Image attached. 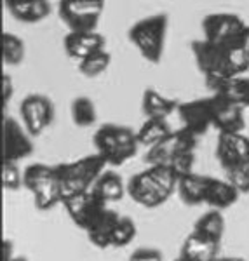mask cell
I'll return each mask as SVG.
<instances>
[{
    "label": "cell",
    "instance_id": "obj_6",
    "mask_svg": "<svg viewBox=\"0 0 249 261\" xmlns=\"http://www.w3.org/2000/svg\"><path fill=\"white\" fill-rule=\"evenodd\" d=\"M105 0H60L58 16L70 32H96Z\"/></svg>",
    "mask_w": 249,
    "mask_h": 261
},
{
    "label": "cell",
    "instance_id": "obj_14",
    "mask_svg": "<svg viewBox=\"0 0 249 261\" xmlns=\"http://www.w3.org/2000/svg\"><path fill=\"white\" fill-rule=\"evenodd\" d=\"M178 115L183 129L192 133L193 136H202L213 127V108L209 98H197L187 103H180Z\"/></svg>",
    "mask_w": 249,
    "mask_h": 261
},
{
    "label": "cell",
    "instance_id": "obj_28",
    "mask_svg": "<svg viewBox=\"0 0 249 261\" xmlns=\"http://www.w3.org/2000/svg\"><path fill=\"white\" fill-rule=\"evenodd\" d=\"M70 115H71V122L77 127H91V125H94L96 119H98L94 101L87 98V96H77V98H73L70 105Z\"/></svg>",
    "mask_w": 249,
    "mask_h": 261
},
{
    "label": "cell",
    "instance_id": "obj_1",
    "mask_svg": "<svg viewBox=\"0 0 249 261\" xmlns=\"http://www.w3.org/2000/svg\"><path fill=\"white\" fill-rule=\"evenodd\" d=\"M178 181L180 178L169 167L146 166L145 171L128 181V195L141 207L155 209L166 204L178 190Z\"/></svg>",
    "mask_w": 249,
    "mask_h": 261
},
{
    "label": "cell",
    "instance_id": "obj_2",
    "mask_svg": "<svg viewBox=\"0 0 249 261\" xmlns=\"http://www.w3.org/2000/svg\"><path fill=\"white\" fill-rule=\"evenodd\" d=\"M96 153L107 162V166L120 167L136 155L138 143L136 130L120 124H103L92 136Z\"/></svg>",
    "mask_w": 249,
    "mask_h": 261
},
{
    "label": "cell",
    "instance_id": "obj_4",
    "mask_svg": "<svg viewBox=\"0 0 249 261\" xmlns=\"http://www.w3.org/2000/svg\"><path fill=\"white\" fill-rule=\"evenodd\" d=\"M23 171V187L32 193L33 204L39 211H51L58 204H63L61 185L54 166L35 162Z\"/></svg>",
    "mask_w": 249,
    "mask_h": 261
},
{
    "label": "cell",
    "instance_id": "obj_3",
    "mask_svg": "<svg viewBox=\"0 0 249 261\" xmlns=\"http://www.w3.org/2000/svg\"><path fill=\"white\" fill-rule=\"evenodd\" d=\"M105 167H107V162L98 153L86 155L73 162L56 164L54 169L61 185L63 200L71 195L92 190L94 183L105 172Z\"/></svg>",
    "mask_w": 249,
    "mask_h": 261
},
{
    "label": "cell",
    "instance_id": "obj_13",
    "mask_svg": "<svg viewBox=\"0 0 249 261\" xmlns=\"http://www.w3.org/2000/svg\"><path fill=\"white\" fill-rule=\"evenodd\" d=\"M247 24L242 18L232 12H213L202 19V32H204V40L213 42V44H227L234 37H237Z\"/></svg>",
    "mask_w": 249,
    "mask_h": 261
},
{
    "label": "cell",
    "instance_id": "obj_16",
    "mask_svg": "<svg viewBox=\"0 0 249 261\" xmlns=\"http://www.w3.org/2000/svg\"><path fill=\"white\" fill-rule=\"evenodd\" d=\"M63 49L71 60L82 61L91 54L107 49V40L98 32H68L63 39Z\"/></svg>",
    "mask_w": 249,
    "mask_h": 261
},
{
    "label": "cell",
    "instance_id": "obj_24",
    "mask_svg": "<svg viewBox=\"0 0 249 261\" xmlns=\"http://www.w3.org/2000/svg\"><path fill=\"white\" fill-rule=\"evenodd\" d=\"M92 192L99 197L105 204H113V202L122 200V197L128 193V183H124L122 176L115 171H105L99 176L98 181L92 187Z\"/></svg>",
    "mask_w": 249,
    "mask_h": 261
},
{
    "label": "cell",
    "instance_id": "obj_29",
    "mask_svg": "<svg viewBox=\"0 0 249 261\" xmlns=\"http://www.w3.org/2000/svg\"><path fill=\"white\" fill-rule=\"evenodd\" d=\"M2 60L7 66H18L24 60V42L14 33H2Z\"/></svg>",
    "mask_w": 249,
    "mask_h": 261
},
{
    "label": "cell",
    "instance_id": "obj_5",
    "mask_svg": "<svg viewBox=\"0 0 249 261\" xmlns=\"http://www.w3.org/2000/svg\"><path fill=\"white\" fill-rule=\"evenodd\" d=\"M167 24L169 21L166 14H154L140 19L129 28V42L138 49L143 60L154 65L160 63L166 44Z\"/></svg>",
    "mask_w": 249,
    "mask_h": 261
},
{
    "label": "cell",
    "instance_id": "obj_27",
    "mask_svg": "<svg viewBox=\"0 0 249 261\" xmlns=\"http://www.w3.org/2000/svg\"><path fill=\"white\" fill-rule=\"evenodd\" d=\"M171 133L172 129L167 119H146L140 125V129L136 130V136L140 146L152 148V146L159 145L160 141L166 140Z\"/></svg>",
    "mask_w": 249,
    "mask_h": 261
},
{
    "label": "cell",
    "instance_id": "obj_23",
    "mask_svg": "<svg viewBox=\"0 0 249 261\" xmlns=\"http://www.w3.org/2000/svg\"><path fill=\"white\" fill-rule=\"evenodd\" d=\"M180 103L172 98L160 94L155 89L143 91L141 96V110L145 113L146 119H167L172 112H178Z\"/></svg>",
    "mask_w": 249,
    "mask_h": 261
},
{
    "label": "cell",
    "instance_id": "obj_35",
    "mask_svg": "<svg viewBox=\"0 0 249 261\" xmlns=\"http://www.w3.org/2000/svg\"><path fill=\"white\" fill-rule=\"evenodd\" d=\"M14 94V86H12V79L7 73L2 75V101L4 105H7Z\"/></svg>",
    "mask_w": 249,
    "mask_h": 261
},
{
    "label": "cell",
    "instance_id": "obj_22",
    "mask_svg": "<svg viewBox=\"0 0 249 261\" xmlns=\"http://www.w3.org/2000/svg\"><path fill=\"white\" fill-rule=\"evenodd\" d=\"M209 176L190 172L187 176H181L178 181V193L180 200L187 205H201L206 202V192H208Z\"/></svg>",
    "mask_w": 249,
    "mask_h": 261
},
{
    "label": "cell",
    "instance_id": "obj_17",
    "mask_svg": "<svg viewBox=\"0 0 249 261\" xmlns=\"http://www.w3.org/2000/svg\"><path fill=\"white\" fill-rule=\"evenodd\" d=\"M229 77L244 75L249 70V24L227 44H221Z\"/></svg>",
    "mask_w": 249,
    "mask_h": 261
},
{
    "label": "cell",
    "instance_id": "obj_36",
    "mask_svg": "<svg viewBox=\"0 0 249 261\" xmlns=\"http://www.w3.org/2000/svg\"><path fill=\"white\" fill-rule=\"evenodd\" d=\"M214 261H246L242 258H237V256H229V258H223V256H218Z\"/></svg>",
    "mask_w": 249,
    "mask_h": 261
},
{
    "label": "cell",
    "instance_id": "obj_30",
    "mask_svg": "<svg viewBox=\"0 0 249 261\" xmlns=\"http://www.w3.org/2000/svg\"><path fill=\"white\" fill-rule=\"evenodd\" d=\"M110 63H112V54L107 49H101L98 53L87 56L86 60L79 61V71L87 79L99 77L101 73L108 70Z\"/></svg>",
    "mask_w": 249,
    "mask_h": 261
},
{
    "label": "cell",
    "instance_id": "obj_38",
    "mask_svg": "<svg viewBox=\"0 0 249 261\" xmlns=\"http://www.w3.org/2000/svg\"><path fill=\"white\" fill-rule=\"evenodd\" d=\"M175 261H188V259H185V258H181V256H178V258H176Z\"/></svg>",
    "mask_w": 249,
    "mask_h": 261
},
{
    "label": "cell",
    "instance_id": "obj_12",
    "mask_svg": "<svg viewBox=\"0 0 249 261\" xmlns=\"http://www.w3.org/2000/svg\"><path fill=\"white\" fill-rule=\"evenodd\" d=\"M192 54L195 58L197 68L206 81H218V79H229V71L225 65V54L221 45L213 44L208 40H193Z\"/></svg>",
    "mask_w": 249,
    "mask_h": 261
},
{
    "label": "cell",
    "instance_id": "obj_7",
    "mask_svg": "<svg viewBox=\"0 0 249 261\" xmlns=\"http://www.w3.org/2000/svg\"><path fill=\"white\" fill-rule=\"evenodd\" d=\"M197 146V136L188 133L187 129L172 130L169 136L159 145L146 150L145 162L146 166H164L169 167L178 157L185 153H193Z\"/></svg>",
    "mask_w": 249,
    "mask_h": 261
},
{
    "label": "cell",
    "instance_id": "obj_21",
    "mask_svg": "<svg viewBox=\"0 0 249 261\" xmlns=\"http://www.w3.org/2000/svg\"><path fill=\"white\" fill-rule=\"evenodd\" d=\"M240 193L235 190L234 187L227 179H219L209 176L208 192H206V205L216 211H225V209L232 207L235 202L239 200Z\"/></svg>",
    "mask_w": 249,
    "mask_h": 261
},
{
    "label": "cell",
    "instance_id": "obj_20",
    "mask_svg": "<svg viewBox=\"0 0 249 261\" xmlns=\"http://www.w3.org/2000/svg\"><path fill=\"white\" fill-rule=\"evenodd\" d=\"M120 220V214L108 207L101 216L92 223V226L86 231L87 239L98 249H110L112 247V235L115 230L117 223Z\"/></svg>",
    "mask_w": 249,
    "mask_h": 261
},
{
    "label": "cell",
    "instance_id": "obj_9",
    "mask_svg": "<svg viewBox=\"0 0 249 261\" xmlns=\"http://www.w3.org/2000/svg\"><path fill=\"white\" fill-rule=\"evenodd\" d=\"M63 207L77 228L87 231L98 218L108 209V204L96 195L94 192H84L79 195H71L63 200Z\"/></svg>",
    "mask_w": 249,
    "mask_h": 261
},
{
    "label": "cell",
    "instance_id": "obj_31",
    "mask_svg": "<svg viewBox=\"0 0 249 261\" xmlns=\"http://www.w3.org/2000/svg\"><path fill=\"white\" fill-rule=\"evenodd\" d=\"M136 231L138 228L133 218L120 216V220L117 223L115 230H113V235H112V247L120 249V247L129 246V244L134 241V237H136Z\"/></svg>",
    "mask_w": 249,
    "mask_h": 261
},
{
    "label": "cell",
    "instance_id": "obj_25",
    "mask_svg": "<svg viewBox=\"0 0 249 261\" xmlns=\"http://www.w3.org/2000/svg\"><path fill=\"white\" fill-rule=\"evenodd\" d=\"M7 9L18 21L39 23L51 14L49 0H18L7 6Z\"/></svg>",
    "mask_w": 249,
    "mask_h": 261
},
{
    "label": "cell",
    "instance_id": "obj_10",
    "mask_svg": "<svg viewBox=\"0 0 249 261\" xmlns=\"http://www.w3.org/2000/svg\"><path fill=\"white\" fill-rule=\"evenodd\" d=\"M32 134L12 117L2 122V162H19L33 153Z\"/></svg>",
    "mask_w": 249,
    "mask_h": 261
},
{
    "label": "cell",
    "instance_id": "obj_26",
    "mask_svg": "<svg viewBox=\"0 0 249 261\" xmlns=\"http://www.w3.org/2000/svg\"><path fill=\"white\" fill-rule=\"evenodd\" d=\"M225 216L221 214V211H216V209H209L208 213H204L202 216H199V220L193 225V230L195 233L202 235V237L209 239L213 242H221L223 235H225Z\"/></svg>",
    "mask_w": 249,
    "mask_h": 261
},
{
    "label": "cell",
    "instance_id": "obj_15",
    "mask_svg": "<svg viewBox=\"0 0 249 261\" xmlns=\"http://www.w3.org/2000/svg\"><path fill=\"white\" fill-rule=\"evenodd\" d=\"M211 108H213V127L219 133H242L246 127L244 108L225 99L223 96L211 94Z\"/></svg>",
    "mask_w": 249,
    "mask_h": 261
},
{
    "label": "cell",
    "instance_id": "obj_11",
    "mask_svg": "<svg viewBox=\"0 0 249 261\" xmlns=\"http://www.w3.org/2000/svg\"><path fill=\"white\" fill-rule=\"evenodd\" d=\"M214 155L223 171L249 166V136L244 133H219Z\"/></svg>",
    "mask_w": 249,
    "mask_h": 261
},
{
    "label": "cell",
    "instance_id": "obj_8",
    "mask_svg": "<svg viewBox=\"0 0 249 261\" xmlns=\"http://www.w3.org/2000/svg\"><path fill=\"white\" fill-rule=\"evenodd\" d=\"M21 124L32 136H40L54 120V105L47 96L33 92L24 96L19 105Z\"/></svg>",
    "mask_w": 249,
    "mask_h": 261
},
{
    "label": "cell",
    "instance_id": "obj_32",
    "mask_svg": "<svg viewBox=\"0 0 249 261\" xmlns=\"http://www.w3.org/2000/svg\"><path fill=\"white\" fill-rule=\"evenodd\" d=\"M23 172L18 162H2V187L7 192H16L23 187Z\"/></svg>",
    "mask_w": 249,
    "mask_h": 261
},
{
    "label": "cell",
    "instance_id": "obj_34",
    "mask_svg": "<svg viewBox=\"0 0 249 261\" xmlns=\"http://www.w3.org/2000/svg\"><path fill=\"white\" fill-rule=\"evenodd\" d=\"M128 261H164L162 251L155 249V247H140V249L133 251Z\"/></svg>",
    "mask_w": 249,
    "mask_h": 261
},
{
    "label": "cell",
    "instance_id": "obj_33",
    "mask_svg": "<svg viewBox=\"0 0 249 261\" xmlns=\"http://www.w3.org/2000/svg\"><path fill=\"white\" fill-rule=\"evenodd\" d=\"M225 179L229 181L240 195H247L249 193V166L225 171Z\"/></svg>",
    "mask_w": 249,
    "mask_h": 261
},
{
    "label": "cell",
    "instance_id": "obj_19",
    "mask_svg": "<svg viewBox=\"0 0 249 261\" xmlns=\"http://www.w3.org/2000/svg\"><path fill=\"white\" fill-rule=\"evenodd\" d=\"M219 244L213 242L202 235L190 231L181 244L180 256L188 261H214L218 258Z\"/></svg>",
    "mask_w": 249,
    "mask_h": 261
},
{
    "label": "cell",
    "instance_id": "obj_37",
    "mask_svg": "<svg viewBox=\"0 0 249 261\" xmlns=\"http://www.w3.org/2000/svg\"><path fill=\"white\" fill-rule=\"evenodd\" d=\"M11 261H28V259L24 258V256H14V258H12Z\"/></svg>",
    "mask_w": 249,
    "mask_h": 261
},
{
    "label": "cell",
    "instance_id": "obj_18",
    "mask_svg": "<svg viewBox=\"0 0 249 261\" xmlns=\"http://www.w3.org/2000/svg\"><path fill=\"white\" fill-rule=\"evenodd\" d=\"M213 94L223 96L225 99L242 107L244 110L249 108V77L237 75V77L218 79V81H206Z\"/></svg>",
    "mask_w": 249,
    "mask_h": 261
}]
</instances>
